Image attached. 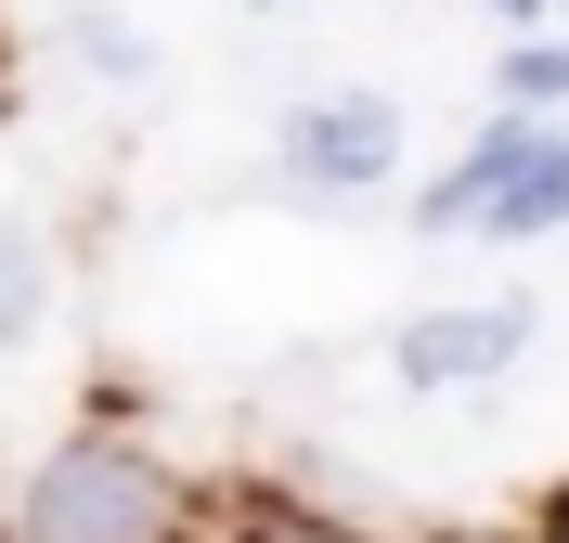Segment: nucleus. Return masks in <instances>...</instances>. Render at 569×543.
Masks as SVG:
<instances>
[{
  "mask_svg": "<svg viewBox=\"0 0 569 543\" xmlns=\"http://www.w3.org/2000/svg\"><path fill=\"white\" fill-rule=\"evenodd\" d=\"M0 543H194V492H181V466H156L142 440L78 428V440H52L27 479H13Z\"/></svg>",
  "mask_w": 569,
  "mask_h": 543,
  "instance_id": "f257e3e1",
  "label": "nucleus"
},
{
  "mask_svg": "<svg viewBox=\"0 0 569 543\" xmlns=\"http://www.w3.org/2000/svg\"><path fill=\"white\" fill-rule=\"evenodd\" d=\"M401 169V117L376 91H323V104L284 117V181L298 194H376Z\"/></svg>",
  "mask_w": 569,
  "mask_h": 543,
  "instance_id": "f03ea898",
  "label": "nucleus"
},
{
  "mask_svg": "<svg viewBox=\"0 0 569 543\" xmlns=\"http://www.w3.org/2000/svg\"><path fill=\"white\" fill-rule=\"evenodd\" d=\"M518 350H531V311H518V298H466V311H415V324L389 336L401 389H479V375H505Z\"/></svg>",
  "mask_w": 569,
  "mask_h": 543,
  "instance_id": "7ed1b4c3",
  "label": "nucleus"
},
{
  "mask_svg": "<svg viewBox=\"0 0 569 543\" xmlns=\"http://www.w3.org/2000/svg\"><path fill=\"white\" fill-rule=\"evenodd\" d=\"M543 143H557L543 117H492V130H479V143H466L453 169H440V181L415 194V220H427V233H479V208H492V194H505L518 169H531Z\"/></svg>",
  "mask_w": 569,
  "mask_h": 543,
  "instance_id": "20e7f679",
  "label": "nucleus"
},
{
  "mask_svg": "<svg viewBox=\"0 0 569 543\" xmlns=\"http://www.w3.org/2000/svg\"><path fill=\"white\" fill-rule=\"evenodd\" d=\"M479 233H492V247H531V233H569V130H557V143H543V155H531L518 181H505L492 208H479Z\"/></svg>",
  "mask_w": 569,
  "mask_h": 543,
  "instance_id": "39448f33",
  "label": "nucleus"
},
{
  "mask_svg": "<svg viewBox=\"0 0 569 543\" xmlns=\"http://www.w3.org/2000/svg\"><path fill=\"white\" fill-rule=\"evenodd\" d=\"M39 311H52V259H39L27 220H0V350H27Z\"/></svg>",
  "mask_w": 569,
  "mask_h": 543,
  "instance_id": "423d86ee",
  "label": "nucleus"
},
{
  "mask_svg": "<svg viewBox=\"0 0 569 543\" xmlns=\"http://www.w3.org/2000/svg\"><path fill=\"white\" fill-rule=\"evenodd\" d=\"M569 104V39H505V117Z\"/></svg>",
  "mask_w": 569,
  "mask_h": 543,
  "instance_id": "0eeeda50",
  "label": "nucleus"
},
{
  "mask_svg": "<svg viewBox=\"0 0 569 543\" xmlns=\"http://www.w3.org/2000/svg\"><path fill=\"white\" fill-rule=\"evenodd\" d=\"M220 543H350V531H323V517H284V505H259V517H233Z\"/></svg>",
  "mask_w": 569,
  "mask_h": 543,
  "instance_id": "6e6552de",
  "label": "nucleus"
},
{
  "mask_svg": "<svg viewBox=\"0 0 569 543\" xmlns=\"http://www.w3.org/2000/svg\"><path fill=\"white\" fill-rule=\"evenodd\" d=\"M78 52H91V66H104V78H142V39L117 27V13H91V27H78Z\"/></svg>",
  "mask_w": 569,
  "mask_h": 543,
  "instance_id": "1a4fd4ad",
  "label": "nucleus"
},
{
  "mask_svg": "<svg viewBox=\"0 0 569 543\" xmlns=\"http://www.w3.org/2000/svg\"><path fill=\"white\" fill-rule=\"evenodd\" d=\"M543 543H569V492H557V517H543Z\"/></svg>",
  "mask_w": 569,
  "mask_h": 543,
  "instance_id": "9d476101",
  "label": "nucleus"
},
{
  "mask_svg": "<svg viewBox=\"0 0 569 543\" xmlns=\"http://www.w3.org/2000/svg\"><path fill=\"white\" fill-rule=\"evenodd\" d=\"M492 13H543V0H492Z\"/></svg>",
  "mask_w": 569,
  "mask_h": 543,
  "instance_id": "9b49d317",
  "label": "nucleus"
},
{
  "mask_svg": "<svg viewBox=\"0 0 569 543\" xmlns=\"http://www.w3.org/2000/svg\"><path fill=\"white\" fill-rule=\"evenodd\" d=\"M259 13H272V0H259Z\"/></svg>",
  "mask_w": 569,
  "mask_h": 543,
  "instance_id": "f8f14e48",
  "label": "nucleus"
}]
</instances>
